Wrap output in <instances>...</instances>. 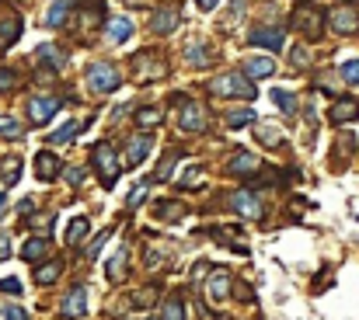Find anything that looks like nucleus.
<instances>
[{"label": "nucleus", "instance_id": "1", "mask_svg": "<svg viewBox=\"0 0 359 320\" xmlns=\"http://www.w3.org/2000/svg\"><path fill=\"white\" fill-rule=\"evenodd\" d=\"M206 91L213 94V98H244V101H251L255 94H258V87L241 74V70H230V74H216L209 84H206Z\"/></svg>", "mask_w": 359, "mask_h": 320}, {"label": "nucleus", "instance_id": "2", "mask_svg": "<svg viewBox=\"0 0 359 320\" xmlns=\"http://www.w3.org/2000/svg\"><path fill=\"white\" fill-rule=\"evenodd\" d=\"M164 74H168V63H164V56L154 53V49H140V53L129 60V77H133V84H154V81H161Z\"/></svg>", "mask_w": 359, "mask_h": 320}, {"label": "nucleus", "instance_id": "3", "mask_svg": "<svg viewBox=\"0 0 359 320\" xmlns=\"http://www.w3.org/2000/svg\"><path fill=\"white\" fill-rule=\"evenodd\" d=\"M289 25H293V32H296L303 42H317V39H324V11H321V8L300 4V8L289 15Z\"/></svg>", "mask_w": 359, "mask_h": 320}, {"label": "nucleus", "instance_id": "4", "mask_svg": "<svg viewBox=\"0 0 359 320\" xmlns=\"http://www.w3.org/2000/svg\"><path fill=\"white\" fill-rule=\"evenodd\" d=\"M91 164H95V171H98V181H102V188H112L115 181H119V157H115V146L112 143H98L95 150H91Z\"/></svg>", "mask_w": 359, "mask_h": 320}, {"label": "nucleus", "instance_id": "5", "mask_svg": "<svg viewBox=\"0 0 359 320\" xmlns=\"http://www.w3.org/2000/svg\"><path fill=\"white\" fill-rule=\"evenodd\" d=\"M175 105H178V129H182V133H206L209 119H206V108H202L199 101L175 94Z\"/></svg>", "mask_w": 359, "mask_h": 320}, {"label": "nucleus", "instance_id": "6", "mask_svg": "<svg viewBox=\"0 0 359 320\" xmlns=\"http://www.w3.org/2000/svg\"><path fill=\"white\" fill-rule=\"evenodd\" d=\"M88 87L95 91V94H112V91H119V70L109 63V60H98V63H91L88 67Z\"/></svg>", "mask_w": 359, "mask_h": 320}, {"label": "nucleus", "instance_id": "7", "mask_svg": "<svg viewBox=\"0 0 359 320\" xmlns=\"http://www.w3.org/2000/svg\"><path fill=\"white\" fill-rule=\"evenodd\" d=\"M223 199H227V209H234V212L244 216V219H262V216H265V202H262V195L251 192V188H237V192H230V195H223Z\"/></svg>", "mask_w": 359, "mask_h": 320}, {"label": "nucleus", "instance_id": "8", "mask_svg": "<svg viewBox=\"0 0 359 320\" xmlns=\"http://www.w3.org/2000/svg\"><path fill=\"white\" fill-rule=\"evenodd\" d=\"M262 171H265V164H262L255 153H234V157L223 164V174H230V178H241V181H255Z\"/></svg>", "mask_w": 359, "mask_h": 320}, {"label": "nucleus", "instance_id": "9", "mask_svg": "<svg viewBox=\"0 0 359 320\" xmlns=\"http://www.w3.org/2000/svg\"><path fill=\"white\" fill-rule=\"evenodd\" d=\"M234 271L230 268H223V264H216V268H209V278H206V299L209 303H223L230 292H234Z\"/></svg>", "mask_w": 359, "mask_h": 320}, {"label": "nucleus", "instance_id": "10", "mask_svg": "<svg viewBox=\"0 0 359 320\" xmlns=\"http://www.w3.org/2000/svg\"><path fill=\"white\" fill-rule=\"evenodd\" d=\"M328 28H331L335 35H356V32H359V15H356V8H352V4L331 8V11H328Z\"/></svg>", "mask_w": 359, "mask_h": 320}, {"label": "nucleus", "instance_id": "11", "mask_svg": "<svg viewBox=\"0 0 359 320\" xmlns=\"http://www.w3.org/2000/svg\"><path fill=\"white\" fill-rule=\"evenodd\" d=\"M88 313V289L84 285H74L67 296H63V303H60V317L63 320H81Z\"/></svg>", "mask_w": 359, "mask_h": 320}, {"label": "nucleus", "instance_id": "12", "mask_svg": "<svg viewBox=\"0 0 359 320\" xmlns=\"http://www.w3.org/2000/svg\"><path fill=\"white\" fill-rule=\"evenodd\" d=\"M29 122L32 126H46L56 112H60V98H29Z\"/></svg>", "mask_w": 359, "mask_h": 320}, {"label": "nucleus", "instance_id": "13", "mask_svg": "<svg viewBox=\"0 0 359 320\" xmlns=\"http://www.w3.org/2000/svg\"><path fill=\"white\" fill-rule=\"evenodd\" d=\"M359 119V101L356 98H335L331 108H328V122L331 126H345V122H356Z\"/></svg>", "mask_w": 359, "mask_h": 320}, {"label": "nucleus", "instance_id": "14", "mask_svg": "<svg viewBox=\"0 0 359 320\" xmlns=\"http://www.w3.org/2000/svg\"><path fill=\"white\" fill-rule=\"evenodd\" d=\"M22 32H25V22H22V15H15V11H4V18H0V49H11V46L22 39Z\"/></svg>", "mask_w": 359, "mask_h": 320}, {"label": "nucleus", "instance_id": "15", "mask_svg": "<svg viewBox=\"0 0 359 320\" xmlns=\"http://www.w3.org/2000/svg\"><path fill=\"white\" fill-rule=\"evenodd\" d=\"M60 167H63V164H60V157H56L53 150H39V153H35V178H39V181H46V185L56 181V178H60Z\"/></svg>", "mask_w": 359, "mask_h": 320}, {"label": "nucleus", "instance_id": "16", "mask_svg": "<svg viewBox=\"0 0 359 320\" xmlns=\"http://www.w3.org/2000/svg\"><path fill=\"white\" fill-rule=\"evenodd\" d=\"M248 42L251 46H262V49H269V53H276V49H282V32L279 28H251L248 32Z\"/></svg>", "mask_w": 359, "mask_h": 320}, {"label": "nucleus", "instance_id": "17", "mask_svg": "<svg viewBox=\"0 0 359 320\" xmlns=\"http://www.w3.org/2000/svg\"><path fill=\"white\" fill-rule=\"evenodd\" d=\"M178 25H182L178 8H164V11H157V15L150 18V28H154L157 35H171V32H178Z\"/></svg>", "mask_w": 359, "mask_h": 320}, {"label": "nucleus", "instance_id": "18", "mask_svg": "<svg viewBox=\"0 0 359 320\" xmlns=\"http://www.w3.org/2000/svg\"><path fill=\"white\" fill-rule=\"evenodd\" d=\"M150 150H154V140H150V136H136V140L129 143V150H126V167H140Z\"/></svg>", "mask_w": 359, "mask_h": 320}, {"label": "nucleus", "instance_id": "19", "mask_svg": "<svg viewBox=\"0 0 359 320\" xmlns=\"http://www.w3.org/2000/svg\"><path fill=\"white\" fill-rule=\"evenodd\" d=\"M70 11H74V0H56L46 11V28H63L70 22Z\"/></svg>", "mask_w": 359, "mask_h": 320}, {"label": "nucleus", "instance_id": "20", "mask_svg": "<svg viewBox=\"0 0 359 320\" xmlns=\"http://www.w3.org/2000/svg\"><path fill=\"white\" fill-rule=\"evenodd\" d=\"M349 157H356V136H345V133H342V136L335 140V150H331V167L338 171Z\"/></svg>", "mask_w": 359, "mask_h": 320}, {"label": "nucleus", "instance_id": "21", "mask_svg": "<svg viewBox=\"0 0 359 320\" xmlns=\"http://www.w3.org/2000/svg\"><path fill=\"white\" fill-rule=\"evenodd\" d=\"M185 212H189V205H185V202H175V199H164V202H157V205H154V216H157V219H164V223L185 219Z\"/></svg>", "mask_w": 359, "mask_h": 320}, {"label": "nucleus", "instance_id": "22", "mask_svg": "<svg viewBox=\"0 0 359 320\" xmlns=\"http://www.w3.org/2000/svg\"><path fill=\"white\" fill-rule=\"evenodd\" d=\"M126 268H129V247H122V251L112 254V261L105 264V275L112 282H126Z\"/></svg>", "mask_w": 359, "mask_h": 320}, {"label": "nucleus", "instance_id": "23", "mask_svg": "<svg viewBox=\"0 0 359 320\" xmlns=\"http://www.w3.org/2000/svg\"><path fill=\"white\" fill-rule=\"evenodd\" d=\"M22 258H25V261H42V258H49V237H32V240H25V244H22Z\"/></svg>", "mask_w": 359, "mask_h": 320}, {"label": "nucleus", "instance_id": "24", "mask_svg": "<svg viewBox=\"0 0 359 320\" xmlns=\"http://www.w3.org/2000/svg\"><path fill=\"white\" fill-rule=\"evenodd\" d=\"M272 70H276V63L269 60V56H251V60H244V77L251 81V77H272Z\"/></svg>", "mask_w": 359, "mask_h": 320}, {"label": "nucleus", "instance_id": "25", "mask_svg": "<svg viewBox=\"0 0 359 320\" xmlns=\"http://www.w3.org/2000/svg\"><path fill=\"white\" fill-rule=\"evenodd\" d=\"M60 275H63V261H60V258H49L46 264L35 268V282H39V285H53Z\"/></svg>", "mask_w": 359, "mask_h": 320}, {"label": "nucleus", "instance_id": "26", "mask_svg": "<svg viewBox=\"0 0 359 320\" xmlns=\"http://www.w3.org/2000/svg\"><path fill=\"white\" fill-rule=\"evenodd\" d=\"M105 32H109V42L122 46V42H126V39L133 35V22H129V18H112Z\"/></svg>", "mask_w": 359, "mask_h": 320}, {"label": "nucleus", "instance_id": "27", "mask_svg": "<svg viewBox=\"0 0 359 320\" xmlns=\"http://www.w3.org/2000/svg\"><path fill=\"white\" fill-rule=\"evenodd\" d=\"M88 126H91V119H84V122H67V126H63L60 133H53V136H49V143H56V146H63V143H70V140H77V136H81V133H84Z\"/></svg>", "mask_w": 359, "mask_h": 320}, {"label": "nucleus", "instance_id": "28", "mask_svg": "<svg viewBox=\"0 0 359 320\" xmlns=\"http://www.w3.org/2000/svg\"><path fill=\"white\" fill-rule=\"evenodd\" d=\"M88 230H91V223H88V216H74V219L67 223V244H70V247H77V244H84V237H88Z\"/></svg>", "mask_w": 359, "mask_h": 320}, {"label": "nucleus", "instance_id": "29", "mask_svg": "<svg viewBox=\"0 0 359 320\" xmlns=\"http://www.w3.org/2000/svg\"><path fill=\"white\" fill-rule=\"evenodd\" d=\"M18 178H22V157H4L0 160V181L4 185H18Z\"/></svg>", "mask_w": 359, "mask_h": 320}, {"label": "nucleus", "instance_id": "30", "mask_svg": "<svg viewBox=\"0 0 359 320\" xmlns=\"http://www.w3.org/2000/svg\"><path fill=\"white\" fill-rule=\"evenodd\" d=\"M269 98H272V101H276V105H279L286 115H293V119H296V108H300V101H296V94H293V91L272 87V91H269Z\"/></svg>", "mask_w": 359, "mask_h": 320}, {"label": "nucleus", "instance_id": "31", "mask_svg": "<svg viewBox=\"0 0 359 320\" xmlns=\"http://www.w3.org/2000/svg\"><path fill=\"white\" fill-rule=\"evenodd\" d=\"M161 320H185V296H182V292H175V296L164 303Z\"/></svg>", "mask_w": 359, "mask_h": 320}, {"label": "nucleus", "instance_id": "32", "mask_svg": "<svg viewBox=\"0 0 359 320\" xmlns=\"http://www.w3.org/2000/svg\"><path fill=\"white\" fill-rule=\"evenodd\" d=\"M223 122H227V129L255 126V112H251V108H234V112H227V115H223Z\"/></svg>", "mask_w": 359, "mask_h": 320}, {"label": "nucleus", "instance_id": "33", "mask_svg": "<svg viewBox=\"0 0 359 320\" xmlns=\"http://www.w3.org/2000/svg\"><path fill=\"white\" fill-rule=\"evenodd\" d=\"M136 126H140V129H154V126H161V108L143 105V108L136 112Z\"/></svg>", "mask_w": 359, "mask_h": 320}, {"label": "nucleus", "instance_id": "34", "mask_svg": "<svg viewBox=\"0 0 359 320\" xmlns=\"http://www.w3.org/2000/svg\"><path fill=\"white\" fill-rule=\"evenodd\" d=\"M39 60H42V63H49L53 70H63V63H67L63 49H56V46H42V49H39Z\"/></svg>", "mask_w": 359, "mask_h": 320}, {"label": "nucleus", "instance_id": "35", "mask_svg": "<svg viewBox=\"0 0 359 320\" xmlns=\"http://www.w3.org/2000/svg\"><path fill=\"white\" fill-rule=\"evenodd\" d=\"M25 133V126L18 122V119H11V115H0V136H8V140H18Z\"/></svg>", "mask_w": 359, "mask_h": 320}, {"label": "nucleus", "instance_id": "36", "mask_svg": "<svg viewBox=\"0 0 359 320\" xmlns=\"http://www.w3.org/2000/svg\"><path fill=\"white\" fill-rule=\"evenodd\" d=\"M185 60H189L192 67H206V63H209V49H206L202 42H196V46L185 49Z\"/></svg>", "mask_w": 359, "mask_h": 320}, {"label": "nucleus", "instance_id": "37", "mask_svg": "<svg viewBox=\"0 0 359 320\" xmlns=\"http://www.w3.org/2000/svg\"><path fill=\"white\" fill-rule=\"evenodd\" d=\"M178 185H182V188H189V192L202 188V167H199V164H196V167H189V174H182V178H178Z\"/></svg>", "mask_w": 359, "mask_h": 320}, {"label": "nucleus", "instance_id": "38", "mask_svg": "<svg viewBox=\"0 0 359 320\" xmlns=\"http://www.w3.org/2000/svg\"><path fill=\"white\" fill-rule=\"evenodd\" d=\"M255 133H258V140L269 143V146H279V140H282V133H279L276 126H255Z\"/></svg>", "mask_w": 359, "mask_h": 320}, {"label": "nucleus", "instance_id": "39", "mask_svg": "<svg viewBox=\"0 0 359 320\" xmlns=\"http://www.w3.org/2000/svg\"><path fill=\"white\" fill-rule=\"evenodd\" d=\"M342 81H345V84H352V87L359 84V56L342 63Z\"/></svg>", "mask_w": 359, "mask_h": 320}, {"label": "nucleus", "instance_id": "40", "mask_svg": "<svg viewBox=\"0 0 359 320\" xmlns=\"http://www.w3.org/2000/svg\"><path fill=\"white\" fill-rule=\"evenodd\" d=\"M154 299H157V289H143V292H133V296H129L133 306H150Z\"/></svg>", "mask_w": 359, "mask_h": 320}, {"label": "nucleus", "instance_id": "41", "mask_svg": "<svg viewBox=\"0 0 359 320\" xmlns=\"http://www.w3.org/2000/svg\"><path fill=\"white\" fill-rule=\"evenodd\" d=\"M15 84H18V74H15V70H8V67H0V94L11 91Z\"/></svg>", "mask_w": 359, "mask_h": 320}, {"label": "nucleus", "instance_id": "42", "mask_svg": "<svg viewBox=\"0 0 359 320\" xmlns=\"http://www.w3.org/2000/svg\"><path fill=\"white\" fill-rule=\"evenodd\" d=\"M0 320H29L22 306H0Z\"/></svg>", "mask_w": 359, "mask_h": 320}, {"label": "nucleus", "instance_id": "43", "mask_svg": "<svg viewBox=\"0 0 359 320\" xmlns=\"http://www.w3.org/2000/svg\"><path fill=\"white\" fill-rule=\"evenodd\" d=\"M289 63L303 70V67L310 63V60H307V49H303V46H293V49H289Z\"/></svg>", "mask_w": 359, "mask_h": 320}, {"label": "nucleus", "instance_id": "44", "mask_svg": "<svg viewBox=\"0 0 359 320\" xmlns=\"http://www.w3.org/2000/svg\"><path fill=\"white\" fill-rule=\"evenodd\" d=\"M175 160H178V153H168L164 160H161V167H157V178L164 181V178H171V167H175Z\"/></svg>", "mask_w": 359, "mask_h": 320}, {"label": "nucleus", "instance_id": "45", "mask_svg": "<svg viewBox=\"0 0 359 320\" xmlns=\"http://www.w3.org/2000/svg\"><path fill=\"white\" fill-rule=\"evenodd\" d=\"M109 237H112V226H109V230H102V237H95V244L88 247V254H84V258H98V251H102V244H105Z\"/></svg>", "mask_w": 359, "mask_h": 320}, {"label": "nucleus", "instance_id": "46", "mask_svg": "<svg viewBox=\"0 0 359 320\" xmlns=\"http://www.w3.org/2000/svg\"><path fill=\"white\" fill-rule=\"evenodd\" d=\"M0 292H8V296H22V282H18V278H0Z\"/></svg>", "mask_w": 359, "mask_h": 320}, {"label": "nucleus", "instance_id": "47", "mask_svg": "<svg viewBox=\"0 0 359 320\" xmlns=\"http://www.w3.org/2000/svg\"><path fill=\"white\" fill-rule=\"evenodd\" d=\"M143 199H147V185H136V188H133V195H129V209H140V205H143Z\"/></svg>", "mask_w": 359, "mask_h": 320}, {"label": "nucleus", "instance_id": "48", "mask_svg": "<svg viewBox=\"0 0 359 320\" xmlns=\"http://www.w3.org/2000/svg\"><path fill=\"white\" fill-rule=\"evenodd\" d=\"M67 171V181H70V188H77L81 181H84V171L81 167H63Z\"/></svg>", "mask_w": 359, "mask_h": 320}, {"label": "nucleus", "instance_id": "49", "mask_svg": "<svg viewBox=\"0 0 359 320\" xmlns=\"http://www.w3.org/2000/svg\"><path fill=\"white\" fill-rule=\"evenodd\" d=\"M8 254H11V240H8L4 233H0V261H4Z\"/></svg>", "mask_w": 359, "mask_h": 320}, {"label": "nucleus", "instance_id": "50", "mask_svg": "<svg viewBox=\"0 0 359 320\" xmlns=\"http://www.w3.org/2000/svg\"><path fill=\"white\" fill-rule=\"evenodd\" d=\"M196 4H199V8H202V11H213V8H216V4H220V0H196Z\"/></svg>", "mask_w": 359, "mask_h": 320}, {"label": "nucleus", "instance_id": "51", "mask_svg": "<svg viewBox=\"0 0 359 320\" xmlns=\"http://www.w3.org/2000/svg\"><path fill=\"white\" fill-rule=\"evenodd\" d=\"M4 209H8V199H4V192H0V216H4Z\"/></svg>", "mask_w": 359, "mask_h": 320}, {"label": "nucleus", "instance_id": "52", "mask_svg": "<svg viewBox=\"0 0 359 320\" xmlns=\"http://www.w3.org/2000/svg\"><path fill=\"white\" fill-rule=\"evenodd\" d=\"M345 4H349V0H345ZM352 4H356V0H352Z\"/></svg>", "mask_w": 359, "mask_h": 320}]
</instances>
